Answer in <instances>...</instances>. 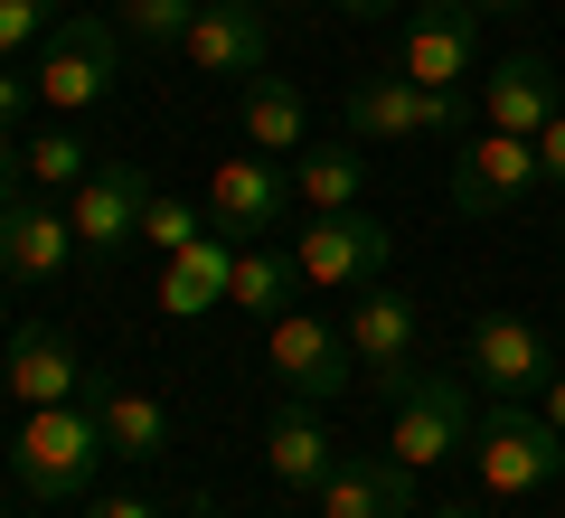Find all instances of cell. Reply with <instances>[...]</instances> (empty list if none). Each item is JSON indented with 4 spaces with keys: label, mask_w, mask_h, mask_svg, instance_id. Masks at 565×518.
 Masks as SVG:
<instances>
[{
    "label": "cell",
    "mask_w": 565,
    "mask_h": 518,
    "mask_svg": "<svg viewBox=\"0 0 565 518\" xmlns=\"http://www.w3.org/2000/svg\"><path fill=\"white\" fill-rule=\"evenodd\" d=\"M236 123H245V151H264V160L311 151V104H302L292 76H245L236 85Z\"/></svg>",
    "instance_id": "cell-20"
},
{
    "label": "cell",
    "mask_w": 565,
    "mask_h": 518,
    "mask_svg": "<svg viewBox=\"0 0 565 518\" xmlns=\"http://www.w3.org/2000/svg\"><path fill=\"white\" fill-rule=\"evenodd\" d=\"M282 170H292V199H302L311 218H340V208L367 199V160L359 151H292Z\"/></svg>",
    "instance_id": "cell-24"
},
{
    "label": "cell",
    "mask_w": 565,
    "mask_h": 518,
    "mask_svg": "<svg viewBox=\"0 0 565 518\" xmlns=\"http://www.w3.org/2000/svg\"><path fill=\"white\" fill-rule=\"evenodd\" d=\"M471 10H481V20H509V10H527V0H471Z\"/></svg>",
    "instance_id": "cell-36"
},
{
    "label": "cell",
    "mask_w": 565,
    "mask_h": 518,
    "mask_svg": "<svg viewBox=\"0 0 565 518\" xmlns=\"http://www.w3.org/2000/svg\"><path fill=\"white\" fill-rule=\"evenodd\" d=\"M349 349H359V387H377V397H396L405 368H415V302L396 293V283H359V302H349Z\"/></svg>",
    "instance_id": "cell-14"
},
{
    "label": "cell",
    "mask_w": 565,
    "mask_h": 518,
    "mask_svg": "<svg viewBox=\"0 0 565 518\" xmlns=\"http://www.w3.org/2000/svg\"><path fill=\"white\" fill-rule=\"evenodd\" d=\"M537 170H546V180H565V114L537 133Z\"/></svg>",
    "instance_id": "cell-32"
},
{
    "label": "cell",
    "mask_w": 565,
    "mask_h": 518,
    "mask_svg": "<svg viewBox=\"0 0 565 518\" xmlns=\"http://www.w3.org/2000/svg\"><path fill=\"white\" fill-rule=\"evenodd\" d=\"M180 57L199 66V76H264V57H274V20H264V0H199V20H189Z\"/></svg>",
    "instance_id": "cell-15"
},
{
    "label": "cell",
    "mask_w": 565,
    "mask_h": 518,
    "mask_svg": "<svg viewBox=\"0 0 565 518\" xmlns=\"http://www.w3.org/2000/svg\"><path fill=\"white\" fill-rule=\"evenodd\" d=\"M349 133L359 141H452V133H471V104L434 95L415 76H359L349 85Z\"/></svg>",
    "instance_id": "cell-7"
},
{
    "label": "cell",
    "mask_w": 565,
    "mask_h": 518,
    "mask_svg": "<svg viewBox=\"0 0 565 518\" xmlns=\"http://www.w3.org/2000/svg\"><path fill=\"white\" fill-rule=\"evenodd\" d=\"M39 95V76H20V57H0V133L20 123V104Z\"/></svg>",
    "instance_id": "cell-29"
},
{
    "label": "cell",
    "mask_w": 565,
    "mask_h": 518,
    "mask_svg": "<svg viewBox=\"0 0 565 518\" xmlns=\"http://www.w3.org/2000/svg\"><path fill=\"white\" fill-rule=\"evenodd\" d=\"M292 218V170L264 151H226L217 170H207V226H226L236 245L274 236V226Z\"/></svg>",
    "instance_id": "cell-10"
},
{
    "label": "cell",
    "mask_w": 565,
    "mask_h": 518,
    "mask_svg": "<svg viewBox=\"0 0 565 518\" xmlns=\"http://www.w3.org/2000/svg\"><path fill=\"white\" fill-rule=\"evenodd\" d=\"M85 378H95V368H85V349L76 339L57 330V320H20V330L0 339V387H10V405H66V397H85Z\"/></svg>",
    "instance_id": "cell-11"
},
{
    "label": "cell",
    "mask_w": 565,
    "mask_h": 518,
    "mask_svg": "<svg viewBox=\"0 0 565 518\" xmlns=\"http://www.w3.org/2000/svg\"><path fill=\"white\" fill-rule=\"evenodd\" d=\"M20 160H29V189H47V199H66V189L95 170V151H85L76 123H47V133H29V141H20Z\"/></svg>",
    "instance_id": "cell-25"
},
{
    "label": "cell",
    "mask_w": 565,
    "mask_h": 518,
    "mask_svg": "<svg viewBox=\"0 0 565 518\" xmlns=\"http://www.w3.org/2000/svg\"><path fill=\"white\" fill-rule=\"evenodd\" d=\"M189 518H217V509H207V499H189Z\"/></svg>",
    "instance_id": "cell-37"
},
{
    "label": "cell",
    "mask_w": 565,
    "mask_h": 518,
    "mask_svg": "<svg viewBox=\"0 0 565 518\" xmlns=\"http://www.w3.org/2000/svg\"><path fill=\"white\" fill-rule=\"evenodd\" d=\"M556 472H565V434L537 415V405L490 397V415L471 424V480H481L490 499H527V490H546Z\"/></svg>",
    "instance_id": "cell-2"
},
{
    "label": "cell",
    "mask_w": 565,
    "mask_h": 518,
    "mask_svg": "<svg viewBox=\"0 0 565 518\" xmlns=\"http://www.w3.org/2000/svg\"><path fill=\"white\" fill-rule=\"evenodd\" d=\"M340 20H396V0H330Z\"/></svg>",
    "instance_id": "cell-33"
},
{
    "label": "cell",
    "mask_w": 565,
    "mask_h": 518,
    "mask_svg": "<svg viewBox=\"0 0 565 518\" xmlns=\"http://www.w3.org/2000/svg\"><path fill=\"white\" fill-rule=\"evenodd\" d=\"M386 255H396V226L367 218V208H340V218L292 226V264H302L311 293H359V283L386 274Z\"/></svg>",
    "instance_id": "cell-6"
},
{
    "label": "cell",
    "mask_w": 565,
    "mask_h": 518,
    "mask_svg": "<svg viewBox=\"0 0 565 518\" xmlns=\"http://www.w3.org/2000/svg\"><path fill=\"white\" fill-rule=\"evenodd\" d=\"M85 518H161V499H151V490H104Z\"/></svg>",
    "instance_id": "cell-30"
},
{
    "label": "cell",
    "mask_w": 565,
    "mask_h": 518,
    "mask_svg": "<svg viewBox=\"0 0 565 518\" xmlns=\"http://www.w3.org/2000/svg\"><path fill=\"white\" fill-rule=\"evenodd\" d=\"M189 236H207V218H199V208H180V199H161V189H151V208H141V245H161V255H180Z\"/></svg>",
    "instance_id": "cell-28"
},
{
    "label": "cell",
    "mask_w": 565,
    "mask_h": 518,
    "mask_svg": "<svg viewBox=\"0 0 565 518\" xmlns=\"http://www.w3.org/2000/svg\"><path fill=\"white\" fill-rule=\"evenodd\" d=\"M141 208H151V180H141V160H95V170L66 189L76 245H95V264H104V255H122V245H141Z\"/></svg>",
    "instance_id": "cell-13"
},
{
    "label": "cell",
    "mask_w": 565,
    "mask_h": 518,
    "mask_svg": "<svg viewBox=\"0 0 565 518\" xmlns=\"http://www.w3.org/2000/svg\"><path fill=\"white\" fill-rule=\"evenodd\" d=\"M39 104H57V114H85V104H104L122 85V29L114 20H95V10H76V20H57L47 29V47H39Z\"/></svg>",
    "instance_id": "cell-5"
},
{
    "label": "cell",
    "mask_w": 565,
    "mask_h": 518,
    "mask_svg": "<svg viewBox=\"0 0 565 518\" xmlns=\"http://www.w3.org/2000/svg\"><path fill=\"white\" fill-rule=\"evenodd\" d=\"M95 424H104V453L114 462H161L170 453V405L151 397V387L95 378Z\"/></svg>",
    "instance_id": "cell-21"
},
{
    "label": "cell",
    "mask_w": 565,
    "mask_h": 518,
    "mask_svg": "<svg viewBox=\"0 0 565 518\" xmlns=\"http://www.w3.org/2000/svg\"><path fill=\"white\" fill-rule=\"evenodd\" d=\"M396 76L434 85V95H462V85L481 76V10H471V0H424L415 20H405Z\"/></svg>",
    "instance_id": "cell-9"
},
{
    "label": "cell",
    "mask_w": 565,
    "mask_h": 518,
    "mask_svg": "<svg viewBox=\"0 0 565 518\" xmlns=\"http://www.w3.org/2000/svg\"><path fill=\"white\" fill-rule=\"evenodd\" d=\"M330 462H340V443H330L321 405H302V397H282V415L264 424V472H274L282 490H311V499H321Z\"/></svg>",
    "instance_id": "cell-19"
},
{
    "label": "cell",
    "mask_w": 565,
    "mask_h": 518,
    "mask_svg": "<svg viewBox=\"0 0 565 518\" xmlns=\"http://www.w3.org/2000/svg\"><path fill=\"white\" fill-rule=\"evenodd\" d=\"M0 293H10V283H0Z\"/></svg>",
    "instance_id": "cell-40"
},
{
    "label": "cell",
    "mask_w": 565,
    "mask_h": 518,
    "mask_svg": "<svg viewBox=\"0 0 565 518\" xmlns=\"http://www.w3.org/2000/svg\"><path fill=\"white\" fill-rule=\"evenodd\" d=\"M0 518H10V509H0Z\"/></svg>",
    "instance_id": "cell-41"
},
{
    "label": "cell",
    "mask_w": 565,
    "mask_h": 518,
    "mask_svg": "<svg viewBox=\"0 0 565 518\" xmlns=\"http://www.w3.org/2000/svg\"><path fill=\"white\" fill-rule=\"evenodd\" d=\"M415 518H481L471 499H444V509H415Z\"/></svg>",
    "instance_id": "cell-35"
},
{
    "label": "cell",
    "mask_w": 565,
    "mask_h": 518,
    "mask_svg": "<svg viewBox=\"0 0 565 518\" xmlns=\"http://www.w3.org/2000/svg\"><path fill=\"white\" fill-rule=\"evenodd\" d=\"M20 189H29V160H20V141H10V133H0V208H10V199H20Z\"/></svg>",
    "instance_id": "cell-31"
},
{
    "label": "cell",
    "mask_w": 565,
    "mask_h": 518,
    "mask_svg": "<svg viewBox=\"0 0 565 518\" xmlns=\"http://www.w3.org/2000/svg\"><path fill=\"white\" fill-rule=\"evenodd\" d=\"M274 518H302V509H274Z\"/></svg>",
    "instance_id": "cell-38"
},
{
    "label": "cell",
    "mask_w": 565,
    "mask_h": 518,
    "mask_svg": "<svg viewBox=\"0 0 565 518\" xmlns=\"http://www.w3.org/2000/svg\"><path fill=\"white\" fill-rule=\"evenodd\" d=\"M264 368H274L282 397H302V405H340L349 387H359V349H349V330L321 320V311L264 320Z\"/></svg>",
    "instance_id": "cell-4"
},
{
    "label": "cell",
    "mask_w": 565,
    "mask_h": 518,
    "mask_svg": "<svg viewBox=\"0 0 565 518\" xmlns=\"http://www.w3.org/2000/svg\"><path fill=\"white\" fill-rule=\"evenodd\" d=\"M471 378H481L490 397L537 405L546 378H556V349H546V330L527 311H481V320H471Z\"/></svg>",
    "instance_id": "cell-12"
},
{
    "label": "cell",
    "mask_w": 565,
    "mask_h": 518,
    "mask_svg": "<svg viewBox=\"0 0 565 518\" xmlns=\"http://www.w3.org/2000/svg\"><path fill=\"white\" fill-rule=\"evenodd\" d=\"M415 472L396 453H340L321 480V518H415Z\"/></svg>",
    "instance_id": "cell-17"
},
{
    "label": "cell",
    "mask_w": 565,
    "mask_h": 518,
    "mask_svg": "<svg viewBox=\"0 0 565 518\" xmlns=\"http://www.w3.org/2000/svg\"><path fill=\"white\" fill-rule=\"evenodd\" d=\"M537 141H519V133H462V151H452V208L462 218H519L527 199H537Z\"/></svg>",
    "instance_id": "cell-8"
},
{
    "label": "cell",
    "mask_w": 565,
    "mask_h": 518,
    "mask_svg": "<svg viewBox=\"0 0 565 518\" xmlns=\"http://www.w3.org/2000/svg\"><path fill=\"white\" fill-rule=\"evenodd\" d=\"M95 462L104 453V424H95V397H66V405H29L20 415V443H10V472H20L29 499H85L95 490Z\"/></svg>",
    "instance_id": "cell-1"
},
{
    "label": "cell",
    "mask_w": 565,
    "mask_h": 518,
    "mask_svg": "<svg viewBox=\"0 0 565 518\" xmlns=\"http://www.w3.org/2000/svg\"><path fill=\"white\" fill-rule=\"evenodd\" d=\"M556 114H565V104H556V76H546V57H527V47H519V57H500V66L481 76V123H490V133L537 141Z\"/></svg>",
    "instance_id": "cell-18"
},
{
    "label": "cell",
    "mask_w": 565,
    "mask_h": 518,
    "mask_svg": "<svg viewBox=\"0 0 565 518\" xmlns=\"http://www.w3.org/2000/svg\"><path fill=\"white\" fill-rule=\"evenodd\" d=\"M66 255H76V218L47 189H20L0 208V283H57Z\"/></svg>",
    "instance_id": "cell-16"
},
{
    "label": "cell",
    "mask_w": 565,
    "mask_h": 518,
    "mask_svg": "<svg viewBox=\"0 0 565 518\" xmlns=\"http://www.w3.org/2000/svg\"><path fill=\"white\" fill-rule=\"evenodd\" d=\"M556 245H565V218H556Z\"/></svg>",
    "instance_id": "cell-39"
},
{
    "label": "cell",
    "mask_w": 565,
    "mask_h": 518,
    "mask_svg": "<svg viewBox=\"0 0 565 518\" xmlns=\"http://www.w3.org/2000/svg\"><path fill=\"white\" fill-rule=\"evenodd\" d=\"M189 20H199V0H114V29L141 47H180Z\"/></svg>",
    "instance_id": "cell-26"
},
{
    "label": "cell",
    "mask_w": 565,
    "mask_h": 518,
    "mask_svg": "<svg viewBox=\"0 0 565 518\" xmlns=\"http://www.w3.org/2000/svg\"><path fill=\"white\" fill-rule=\"evenodd\" d=\"M471 387L462 378H434V368H405V387L386 397V453L405 472H434V462L471 453Z\"/></svg>",
    "instance_id": "cell-3"
},
{
    "label": "cell",
    "mask_w": 565,
    "mask_h": 518,
    "mask_svg": "<svg viewBox=\"0 0 565 518\" xmlns=\"http://www.w3.org/2000/svg\"><path fill=\"white\" fill-rule=\"evenodd\" d=\"M292 293H302V264L274 255V245H236V264H226V302H236L245 320H282L292 311Z\"/></svg>",
    "instance_id": "cell-23"
},
{
    "label": "cell",
    "mask_w": 565,
    "mask_h": 518,
    "mask_svg": "<svg viewBox=\"0 0 565 518\" xmlns=\"http://www.w3.org/2000/svg\"><path fill=\"white\" fill-rule=\"evenodd\" d=\"M537 415H546V424H556V434H565V368H556V378H546V397H537Z\"/></svg>",
    "instance_id": "cell-34"
},
{
    "label": "cell",
    "mask_w": 565,
    "mask_h": 518,
    "mask_svg": "<svg viewBox=\"0 0 565 518\" xmlns=\"http://www.w3.org/2000/svg\"><path fill=\"white\" fill-rule=\"evenodd\" d=\"M226 264H236V236H226V226H207V236H189L180 255H170V274H161V302H170L180 320L217 311V302H226Z\"/></svg>",
    "instance_id": "cell-22"
},
{
    "label": "cell",
    "mask_w": 565,
    "mask_h": 518,
    "mask_svg": "<svg viewBox=\"0 0 565 518\" xmlns=\"http://www.w3.org/2000/svg\"><path fill=\"white\" fill-rule=\"evenodd\" d=\"M57 29V0H0V57H29Z\"/></svg>",
    "instance_id": "cell-27"
}]
</instances>
